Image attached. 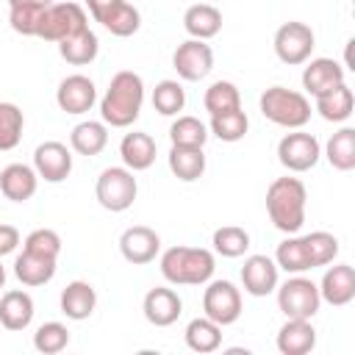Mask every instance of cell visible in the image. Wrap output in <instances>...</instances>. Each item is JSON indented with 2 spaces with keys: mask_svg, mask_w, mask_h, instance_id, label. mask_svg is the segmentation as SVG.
Wrapping results in <instances>:
<instances>
[{
  "mask_svg": "<svg viewBox=\"0 0 355 355\" xmlns=\"http://www.w3.org/2000/svg\"><path fill=\"white\" fill-rule=\"evenodd\" d=\"M3 286H6V266L0 263V288H3Z\"/></svg>",
  "mask_w": 355,
  "mask_h": 355,
  "instance_id": "obj_45",
  "label": "cell"
},
{
  "mask_svg": "<svg viewBox=\"0 0 355 355\" xmlns=\"http://www.w3.org/2000/svg\"><path fill=\"white\" fill-rule=\"evenodd\" d=\"M136 194H139V183H136V178L128 166H108V169L100 172L97 183H94L97 202L111 214L128 211L133 205Z\"/></svg>",
  "mask_w": 355,
  "mask_h": 355,
  "instance_id": "obj_5",
  "label": "cell"
},
{
  "mask_svg": "<svg viewBox=\"0 0 355 355\" xmlns=\"http://www.w3.org/2000/svg\"><path fill=\"white\" fill-rule=\"evenodd\" d=\"M183 28L191 39H214L222 31V11L211 3H197L189 6L183 14Z\"/></svg>",
  "mask_w": 355,
  "mask_h": 355,
  "instance_id": "obj_26",
  "label": "cell"
},
{
  "mask_svg": "<svg viewBox=\"0 0 355 355\" xmlns=\"http://www.w3.org/2000/svg\"><path fill=\"white\" fill-rule=\"evenodd\" d=\"M216 261L202 247H169L161 255V275L172 286H205L214 277Z\"/></svg>",
  "mask_w": 355,
  "mask_h": 355,
  "instance_id": "obj_3",
  "label": "cell"
},
{
  "mask_svg": "<svg viewBox=\"0 0 355 355\" xmlns=\"http://www.w3.org/2000/svg\"><path fill=\"white\" fill-rule=\"evenodd\" d=\"M141 103H144L141 75L133 69H119L100 100V116L111 128H130L141 114Z\"/></svg>",
  "mask_w": 355,
  "mask_h": 355,
  "instance_id": "obj_1",
  "label": "cell"
},
{
  "mask_svg": "<svg viewBox=\"0 0 355 355\" xmlns=\"http://www.w3.org/2000/svg\"><path fill=\"white\" fill-rule=\"evenodd\" d=\"M158 250H161V236L147 225H133L119 236V252L133 266H144L155 261Z\"/></svg>",
  "mask_w": 355,
  "mask_h": 355,
  "instance_id": "obj_15",
  "label": "cell"
},
{
  "mask_svg": "<svg viewBox=\"0 0 355 355\" xmlns=\"http://www.w3.org/2000/svg\"><path fill=\"white\" fill-rule=\"evenodd\" d=\"M172 67L189 83L202 80L214 69V50L202 39H189V42L178 44V50L172 53Z\"/></svg>",
  "mask_w": 355,
  "mask_h": 355,
  "instance_id": "obj_12",
  "label": "cell"
},
{
  "mask_svg": "<svg viewBox=\"0 0 355 355\" xmlns=\"http://www.w3.org/2000/svg\"><path fill=\"white\" fill-rule=\"evenodd\" d=\"M202 313L216 322L219 327H227L239 322L241 316V291L230 280H208V288L202 291Z\"/></svg>",
  "mask_w": 355,
  "mask_h": 355,
  "instance_id": "obj_10",
  "label": "cell"
},
{
  "mask_svg": "<svg viewBox=\"0 0 355 355\" xmlns=\"http://www.w3.org/2000/svg\"><path fill=\"white\" fill-rule=\"evenodd\" d=\"M277 263L269 255H250L241 266V286L252 297H266L277 288Z\"/></svg>",
  "mask_w": 355,
  "mask_h": 355,
  "instance_id": "obj_17",
  "label": "cell"
},
{
  "mask_svg": "<svg viewBox=\"0 0 355 355\" xmlns=\"http://www.w3.org/2000/svg\"><path fill=\"white\" fill-rule=\"evenodd\" d=\"M208 136V128L197 116H178L169 128V141L178 147H202Z\"/></svg>",
  "mask_w": 355,
  "mask_h": 355,
  "instance_id": "obj_38",
  "label": "cell"
},
{
  "mask_svg": "<svg viewBox=\"0 0 355 355\" xmlns=\"http://www.w3.org/2000/svg\"><path fill=\"white\" fill-rule=\"evenodd\" d=\"M275 263H277V269H283L288 275H302V272L313 269L305 236H294L291 233L286 241H280L277 250H275Z\"/></svg>",
  "mask_w": 355,
  "mask_h": 355,
  "instance_id": "obj_31",
  "label": "cell"
},
{
  "mask_svg": "<svg viewBox=\"0 0 355 355\" xmlns=\"http://www.w3.org/2000/svg\"><path fill=\"white\" fill-rule=\"evenodd\" d=\"M67 344H69V330L61 322H44L33 333V347L42 355H55V352L67 349Z\"/></svg>",
  "mask_w": 355,
  "mask_h": 355,
  "instance_id": "obj_41",
  "label": "cell"
},
{
  "mask_svg": "<svg viewBox=\"0 0 355 355\" xmlns=\"http://www.w3.org/2000/svg\"><path fill=\"white\" fill-rule=\"evenodd\" d=\"M83 28H89V17H86L83 6H78V3H53L44 11L36 36L44 39V42H55L58 44V42L80 33Z\"/></svg>",
  "mask_w": 355,
  "mask_h": 355,
  "instance_id": "obj_7",
  "label": "cell"
},
{
  "mask_svg": "<svg viewBox=\"0 0 355 355\" xmlns=\"http://www.w3.org/2000/svg\"><path fill=\"white\" fill-rule=\"evenodd\" d=\"M202 105H205V111H208L211 116L227 114V111L241 108V94H239L236 83H230V80H216V83H211V86L205 89Z\"/></svg>",
  "mask_w": 355,
  "mask_h": 355,
  "instance_id": "obj_35",
  "label": "cell"
},
{
  "mask_svg": "<svg viewBox=\"0 0 355 355\" xmlns=\"http://www.w3.org/2000/svg\"><path fill=\"white\" fill-rule=\"evenodd\" d=\"M22 244H25V250L42 252V255H50V258H58V252H61V236H58L55 230H50V227H36V230H31Z\"/></svg>",
  "mask_w": 355,
  "mask_h": 355,
  "instance_id": "obj_43",
  "label": "cell"
},
{
  "mask_svg": "<svg viewBox=\"0 0 355 355\" xmlns=\"http://www.w3.org/2000/svg\"><path fill=\"white\" fill-rule=\"evenodd\" d=\"M33 169L47 183H61L72 172V150L61 141H44L33 153Z\"/></svg>",
  "mask_w": 355,
  "mask_h": 355,
  "instance_id": "obj_14",
  "label": "cell"
},
{
  "mask_svg": "<svg viewBox=\"0 0 355 355\" xmlns=\"http://www.w3.org/2000/svg\"><path fill=\"white\" fill-rule=\"evenodd\" d=\"M305 244H308L313 269L333 263V258L338 255V239H336L333 233H327V230H313V233H308V236H305Z\"/></svg>",
  "mask_w": 355,
  "mask_h": 355,
  "instance_id": "obj_42",
  "label": "cell"
},
{
  "mask_svg": "<svg viewBox=\"0 0 355 355\" xmlns=\"http://www.w3.org/2000/svg\"><path fill=\"white\" fill-rule=\"evenodd\" d=\"M308 191L300 178H275L266 189V214L280 233H297L305 222Z\"/></svg>",
  "mask_w": 355,
  "mask_h": 355,
  "instance_id": "obj_2",
  "label": "cell"
},
{
  "mask_svg": "<svg viewBox=\"0 0 355 355\" xmlns=\"http://www.w3.org/2000/svg\"><path fill=\"white\" fill-rule=\"evenodd\" d=\"M141 311H144V319L155 327H169L178 322V316L183 313V300L178 297L175 288H166V286H155L144 294V302H141Z\"/></svg>",
  "mask_w": 355,
  "mask_h": 355,
  "instance_id": "obj_16",
  "label": "cell"
},
{
  "mask_svg": "<svg viewBox=\"0 0 355 355\" xmlns=\"http://www.w3.org/2000/svg\"><path fill=\"white\" fill-rule=\"evenodd\" d=\"M55 263L58 258H50V255H42V252H31L22 247V252L17 255L14 261V275L22 286H44L53 280L55 275Z\"/></svg>",
  "mask_w": 355,
  "mask_h": 355,
  "instance_id": "obj_22",
  "label": "cell"
},
{
  "mask_svg": "<svg viewBox=\"0 0 355 355\" xmlns=\"http://www.w3.org/2000/svg\"><path fill=\"white\" fill-rule=\"evenodd\" d=\"M313 47H316V36H313L311 25H305V22L291 19L275 31V55L288 67L305 64L311 58Z\"/></svg>",
  "mask_w": 355,
  "mask_h": 355,
  "instance_id": "obj_9",
  "label": "cell"
},
{
  "mask_svg": "<svg viewBox=\"0 0 355 355\" xmlns=\"http://www.w3.org/2000/svg\"><path fill=\"white\" fill-rule=\"evenodd\" d=\"M322 147L319 139L313 133H305L302 128H297L294 133H286L277 141V161L288 169V172H308L319 164Z\"/></svg>",
  "mask_w": 355,
  "mask_h": 355,
  "instance_id": "obj_11",
  "label": "cell"
},
{
  "mask_svg": "<svg viewBox=\"0 0 355 355\" xmlns=\"http://www.w3.org/2000/svg\"><path fill=\"white\" fill-rule=\"evenodd\" d=\"M186 105V92L178 80H158L155 89H153V108L161 114V116H175L178 111H183Z\"/></svg>",
  "mask_w": 355,
  "mask_h": 355,
  "instance_id": "obj_37",
  "label": "cell"
},
{
  "mask_svg": "<svg viewBox=\"0 0 355 355\" xmlns=\"http://www.w3.org/2000/svg\"><path fill=\"white\" fill-rule=\"evenodd\" d=\"M313 100H316L319 116L327 122H344L352 116V108H355V97H352V89L347 83H341V86H336V89H330Z\"/></svg>",
  "mask_w": 355,
  "mask_h": 355,
  "instance_id": "obj_33",
  "label": "cell"
},
{
  "mask_svg": "<svg viewBox=\"0 0 355 355\" xmlns=\"http://www.w3.org/2000/svg\"><path fill=\"white\" fill-rule=\"evenodd\" d=\"M19 244V230L14 225H3L0 222V258L3 255H11Z\"/></svg>",
  "mask_w": 355,
  "mask_h": 355,
  "instance_id": "obj_44",
  "label": "cell"
},
{
  "mask_svg": "<svg viewBox=\"0 0 355 355\" xmlns=\"http://www.w3.org/2000/svg\"><path fill=\"white\" fill-rule=\"evenodd\" d=\"M324 158L330 161L333 169H338V172H352V169H355V130H352V128L336 130V133L327 139Z\"/></svg>",
  "mask_w": 355,
  "mask_h": 355,
  "instance_id": "obj_34",
  "label": "cell"
},
{
  "mask_svg": "<svg viewBox=\"0 0 355 355\" xmlns=\"http://www.w3.org/2000/svg\"><path fill=\"white\" fill-rule=\"evenodd\" d=\"M33 322V297L22 288H11L0 297V324L11 333L25 330Z\"/></svg>",
  "mask_w": 355,
  "mask_h": 355,
  "instance_id": "obj_24",
  "label": "cell"
},
{
  "mask_svg": "<svg viewBox=\"0 0 355 355\" xmlns=\"http://www.w3.org/2000/svg\"><path fill=\"white\" fill-rule=\"evenodd\" d=\"M58 302H61V313H64L67 319L83 322V319H89V316L94 313V308H97V291H94V286L86 283V280H72V283L64 286Z\"/></svg>",
  "mask_w": 355,
  "mask_h": 355,
  "instance_id": "obj_23",
  "label": "cell"
},
{
  "mask_svg": "<svg viewBox=\"0 0 355 355\" xmlns=\"http://www.w3.org/2000/svg\"><path fill=\"white\" fill-rule=\"evenodd\" d=\"M258 105H261V114L272 125H280L286 130L305 128L308 119H311V100L302 92H294V89H286V86H269L261 94Z\"/></svg>",
  "mask_w": 355,
  "mask_h": 355,
  "instance_id": "obj_4",
  "label": "cell"
},
{
  "mask_svg": "<svg viewBox=\"0 0 355 355\" xmlns=\"http://www.w3.org/2000/svg\"><path fill=\"white\" fill-rule=\"evenodd\" d=\"M211 244H214V250H216L222 258H241V255L250 250V233H247L244 227L225 225V227H216V230H214Z\"/></svg>",
  "mask_w": 355,
  "mask_h": 355,
  "instance_id": "obj_36",
  "label": "cell"
},
{
  "mask_svg": "<svg viewBox=\"0 0 355 355\" xmlns=\"http://www.w3.org/2000/svg\"><path fill=\"white\" fill-rule=\"evenodd\" d=\"M53 0H8V22L22 36H36L39 22Z\"/></svg>",
  "mask_w": 355,
  "mask_h": 355,
  "instance_id": "obj_28",
  "label": "cell"
},
{
  "mask_svg": "<svg viewBox=\"0 0 355 355\" xmlns=\"http://www.w3.org/2000/svg\"><path fill=\"white\" fill-rule=\"evenodd\" d=\"M86 8L94 17V22H100L108 33L119 39L133 36L141 28V14L128 0H86Z\"/></svg>",
  "mask_w": 355,
  "mask_h": 355,
  "instance_id": "obj_8",
  "label": "cell"
},
{
  "mask_svg": "<svg viewBox=\"0 0 355 355\" xmlns=\"http://www.w3.org/2000/svg\"><path fill=\"white\" fill-rule=\"evenodd\" d=\"M319 305V286L302 275H294L283 286H277V308L286 319H313Z\"/></svg>",
  "mask_w": 355,
  "mask_h": 355,
  "instance_id": "obj_6",
  "label": "cell"
},
{
  "mask_svg": "<svg viewBox=\"0 0 355 355\" xmlns=\"http://www.w3.org/2000/svg\"><path fill=\"white\" fill-rule=\"evenodd\" d=\"M344 83V67L336 58H311L302 69V89L311 97H319Z\"/></svg>",
  "mask_w": 355,
  "mask_h": 355,
  "instance_id": "obj_19",
  "label": "cell"
},
{
  "mask_svg": "<svg viewBox=\"0 0 355 355\" xmlns=\"http://www.w3.org/2000/svg\"><path fill=\"white\" fill-rule=\"evenodd\" d=\"M155 139L144 130H133V133H125L122 141H119V155H122V164L130 169V172H144L155 164Z\"/></svg>",
  "mask_w": 355,
  "mask_h": 355,
  "instance_id": "obj_20",
  "label": "cell"
},
{
  "mask_svg": "<svg viewBox=\"0 0 355 355\" xmlns=\"http://www.w3.org/2000/svg\"><path fill=\"white\" fill-rule=\"evenodd\" d=\"M247 128H250V119H247V114H244L241 108L211 116V133H214L219 141H230V144H233V141H241L244 133H247Z\"/></svg>",
  "mask_w": 355,
  "mask_h": 355,
  "instance_id": "obj_39",
  "label": "cell"
},
{
  "mask_svg": "<svg viewBox=\"0 0 355 355\" xmlns=\"http://www.w3.org/2000/svg\"><path fill=\"white\" fill-rule=\"evenodd\" d=\"M36 186H39V175L28 164H8L0 172V194L11 202L31 200L36 194Z\"/></svg>",
  "mask_w": 355,
  "mask_h": 355,
  "instance_id": "obj_21",
  "label": "cell"
},
{
  "mask_svg": "<svg viewBox=\"0 0 355 355\" xmlns=\"http://www.w3.org/2000/svg\"><path fill=\"white\" fill-rule=\"evenodd\" d=\"M319 297L333 308H344L355 300V269L349 263H336L324 272L319 283Z\"/></svg>",
  "mask_w": 355,
  "mask_h": 355,
  "instance_id": "obj_18",
  "label": "cell"
},
{
  "mask_svg": "<svg viewBox=\"0 0 355 355\" xmlns=\"http://www.w3.org/2000/svg\"><path fill=\"white\" fill-rule=\"evenodd\" d=\"M316 347V327L311 319H286L277 330V349L283 355H308Z\"/></svg>",
  "mask_w": 355,
  "mask_h": 355,
  "instance_id": "obj_25",
  "label": "cell"
},
{
  "mask_svg": "<svg viewBox=\"0 0 355 355\" xmlns=\"http://www.w3.org/2000/svg\"><path fill=\"white\" fill-rule=\"evenodd\" d=\"M108 144V125L105 122H94V119H86V122H78L69 133V147L78 153V155H100Z\"/></svg>",
  "mask_w": 355,
  "mask_h": 355,
  "instance_id": "obj_27",
  "label": "cell"
},
{
  "mask_svg": "<svg viewBox=\"0 0 355 355\" xmlns=\"http://www.w3.org/2000/svg\"><path fill=\"white\" fill-rule=\"evenodd\" d=\"M58 53H61V58H64L67 64H72V67H86V64H92V61L97 58V53H100L97 33H94L92 28H83L80 33H75V36L58 42Z\"/></svg>",
  "mask_w": 355,
  "mask_h": 355,
  "instance_id": "obj_30",
  "label": "cell"
},
{
  "mask_svg": "<svg viewBox=\"0 0 355 355\" xmlns=\"http://www.w3.org/2000/svg\"><path fill=\"white\" fill-rule=\"evenodd\" d=\"M166 161H169V172H172L178 180H183V183L200 180L202 172H205L202 147H178V144H172Z\"/></svg>",
  "mask_w": 355,
  "mask_h": 355,
  "instance_id": "obj_29",
  "label": "cell"
},
{
  "mask_svg": "<svg viewBox=\"0 0 355 355\" xmlns=\"http://www.w3.org/2000/svg\"><path fill=\"white\" fill-rule=\"evenodd\" d=\"M25 116L19 105L14 103H0V150H14L22 139Z\"/></svg>",
  "mask_w": 355,
  "mask_h": 355,
  "instance_id": "obj_40",
  "label": "cell"
},
{
  "mask_svg": "<svg viewBox=\"0 0 355 355\" xmlns=\"http://www.w3.org/2000/svg\"><path fill=\"white\" fill-rule=\"evenodd\" d=\"M55 103L64 114H86L97 103L94 80L86 75H67L55 89Z\"/></svg>",
  "mask_w": 355,
  "mask_h": 355,
  "instance_id": "obj_13",
  "label": "cell"
},
{
  "mask_svg": "<svg viewBox=\"0 0 355 355\" xmlns=\"http://www.w3.org/2000/svg\"><path fill=\"white\" fill-rule=\"evenodd\" d=\"M186 347L191 352H200V355H208V352H216L222 347V327L216 322H211L208 316H197L186 324Z\"/></svg>",
  "mask_w": 355,
  "mask_h": 355,
  "instance_id": "obj_32",
  "label": "cell"
}]
</instances>
